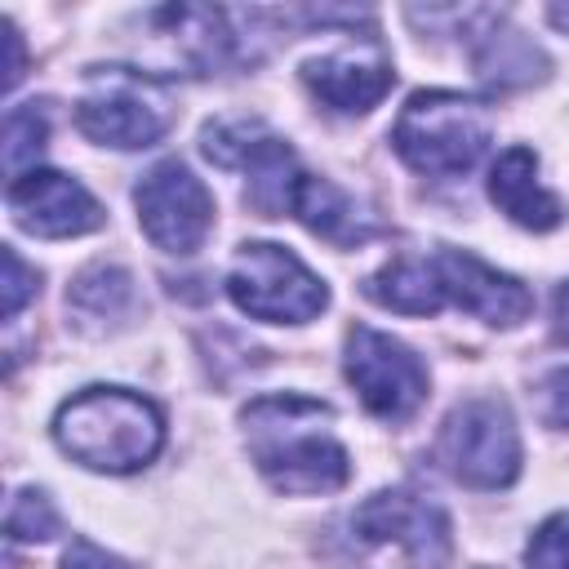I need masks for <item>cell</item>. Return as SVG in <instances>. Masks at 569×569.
I'll return each mask as SVG.
<instances>
[{
    "label": "cell",
    "mask_w": 569,
    "mask_h": 569,
    "mask_svg": "<svg viewBox=\"0 0 569 569\" xmlns=\"http://www.w3.org/2000/svg\"><path fill=\"white\" fill-rule=\"evenodd\" d=\"M253 467L280 493H333L351 480V458L333 436V409L307 396H258L240 413Z\"/></svg>",
    "instance_id": "obj_1"
},
{
    "label": "cell",
    "mask_w": 569,
    "mask_h": 569,
    "mask_svg": "<svg viewBox=\"0 0 569 569\" xmlns=\"http://www.w3.org/2000/svg\"><path fill=\"white\" fill-rule=\"evenodd\" d=\"M58 449L107 476L142 471L164 445V413L129 387H84L53 413Z\"/></svg>",
    "instance_id": "obj_2"
},
{
    "label": "cell",
    "mask_w": 569,
    "mask_h": 569,
    "mask_svg": "<svg viewBox=\"0 0 569 569\" xmlns=\"http://www.w3.org/2000/svg\"><path fill=\"white\" fill-rule=\"evenodd\" d=\"M493 138V116L480 98L453 93V89H422L413 93L396 124H391V147L396 156L427 173V178H458L467 173Z\"/></svg>",
    "instance_id": "obj_3"
},
{
    "label": "cell",
    "mask_w": 569,
    "mask_h": 569,
    "mask_svg": "<svg viewBox=\"0 0 569 569\" xmlns=\"http://www.w3.org/2000/svg\"><path fill=\"white\" fill-rule=\"evenodd\" d=\"M173 124V98L169 89L138 67H89L84 89L76 98V129L116 151L151 147Z\"/></svg>",
    "instance_id": "obj_4"
},
{
    "label": "cell",
    "mask_w": 569,
    "mask_h": 569,
    "mask_svg": "<svg viewBox=\"0 0 569 569\" xmlns=\"http://www.w3.org/2000/svg\"><path fill=\"white\" fill-rule=\"evenodd\" d=\"M227 293L244 316L267 325H307L329 302L325 280L298 253L271 240H249L236 249L227 271Z\"/></svg>",
    "instance_id": "obj_5"
},
{
    "label": "cell",
    "mask_w": 569,
    "mask_h": 569,
    "mask_svg": "<svg viewBox=\"0 0 569 569\" xmlns=\"http://www.w3.org/2000/svg\"><path fill=\"white\" fill-rule=\"evenodd\" d=\"M440 462L471 489H507L520 476V436L502 400H462L440 427Z\"/></svg>",
    "instance_id": "obj_6"
},
{
    "label": "cell",
    "mask_w": 569,
    "mask_h": 569,
    "mask_svg": "<svg viewBox=\"0 0 569 569\" xmlns=\"http://www.w3.org/2000/svg\"><path fill=\"white\" fill-rule=\"evenodd\" d=\"M342 369L360 405L382 422H405L427 400V365L413 356V347H405L382 329L356 325L347 333Z\"/></svg>",
    "instance_id": "obj_7"
},
{
    "label": "cell",
    "mask_w": 569,
    "mask_h": 569,
    "mask_svg": "<svg viewBox=\"0 0 569 569\" xmlns=\"http://www.w3.org/2000/svg\"><path fill=\"white\" fill-rule=\"evenodd\" d=\"M133 204L147 240L164 253H196L213 227V196L182 160H160L138 182Z\"/></svg>",
    "instance_id": "obj_8"
},
{
    "label": "cell",
    "mask_w": 569,
    "mask_h": 569,
    "mask_svg": "<svg viewBox=\"0 0 569 569\" xmlns=\"http://www.w3.org/2000/svg\"><path fill=\"white\" fill-rule=\"evenodd\" d=\"M133 27L142 31V58L151 67H164V71H178V76H204L231 49L227 13L209 9V4L142 9L133 18Z\"/></svg>",
    "instance_id": "obj_9"
},
{
    "label": "cell",
    "mask_w": 569,
    "mask_h": 569,
    "mask_svg": "<svg viewBox=\"0 0 569 569\" xmlns=\"http://www.w3.org/2000/svg\"><path fill=\"white\" fill-rule=\"evenodd\" d=\"M391 80H396L391 58L373 36H347L342 44L302 62V84L316 93L320 107L342 111V116H360L378 107Z\"/></svg>",
    "instance_id": "obj_10"
},
{
    "label": "cell",
    "mask_w": 569,
    "mask_h": 569,
    "mask_svg": "<svg viewBox=\"0 0 569 569\" xmlns=\"http://www.w3.org/2000/svg\"><path fill=\"white\" fill-rule=\"evenodd\" d=\"M9 213L40 240H71L102 227V204L84 182L58 169H31L9 182Z\"/></svg>",
    "instance_id": "obj_11"
},
{
    "label": "cell",
    "mask_w": 569,
    "mask_h": 569,
    "mask_svg": "<svg viewBox=\"0 0 569 569\" xmlns=\"http://www.w3.org/2000/svg\"><path fill=\"white\" fill-rule=\"evenodd\" d=\"M431 258H436V276H440L445 302L462 307L467 316H476L485 325H498V329H511L533 311V293L516 276L480 262L476 253L436 249Z\"/></svg>",
    "instance_id": "obj_12"
},
{
    "label": "cell",
    "mask_w": 569,
    "mask_h": 569,
    "mask_svg": "<svg viewBox=\"0 0 569 569\" xmlns=\"http://www.w3.org/2000/svg\"><path fill=\"white\" fill-rule=\"evenodd\" d=\"M356 533L365 542H396L422 565H440L449 556V520L436 502L409 493V489H382L360 502Z\"/></svg>",
    "instance_id": "obj_13"
},
{
    "label": "cell",
    "mask_w": 569,
    "mask_h": 569,
    "mask_svg": "<svg viewBox=\"0 0 569 569\" xmlns=\"http://www.w3.org/2000/svg\"><path fill=\"white\" fill-rule=\"evenodd\" d=\"M489 200L529 231H551L565 218L556 191L538 182V156L529 147H507L489 169Z\"/></svg>",
    "instance_id": "obj_14"
},
{
    "label": "cell",
    "mask_w": 569,
    "mask_h": 569,
    "mask_svg": "<svg viewBox=\"0 0 569 569\" xmlns=\"http://www.w3.org/2000/svg\"><path fill=\"white\" fill-rule=\"evenodd\" d=\"M289 213H293L307 231H316V236H325V240H333V244H360V240L373 236V218L360 213V204H356L342 187H333L329 178H316V173H307V169H302V178H298V187H293Z\"/></svg>",
    "instance_id": "obj_15"
},
{
    "label": "cell",
    "mask_w": 569,
    "mask_h": 569,
    "mask_svg": "<svg viewBox=\"0 0 569 569\" xmlns=\"http://www.w3.org/2000/svg\"><path fill=\"white\" fill-rule=\"evenodd\" d=\"M365 293L387 307V311H400V316H436L445 307V289H440V276H436V258L427 253H400L391 258L387 267H378L369 280H365Z\"/></svg>",
    "instance_id": "obj_16"
},
{
    "label": "cell",
    "mask_w": 569,
    "mask_h": 569,
    "mask_svg": "<svg viewBox=\"0 0 569 569\" xmlns=\"http://www.w3.org/2000/svg\"><path fill=\"white\" fill-rule=\"evenodd\" d=\"M302 178V164L298 156L271 133L258 156L244 164V200L262 213V218H280L289 204H293V187Z\"/></svg>",
    "instance_id": "obj_17"
},
{
    "label": "cell",
    "mask_w": 569,
    "mask_h": 569,
    "mask_svg": "<svg viewBox=\"0 0 569 569\" xmlns=\"http://www.w3.org/2000/svg\"><path fill=\"white\" fill-rule=\"evenodd\" d=\"M476 67H480V76L493 80V84H525V80H538L547 62H542V53H538L520 31H502V18H498L493 31L480 36Z\"/></svg>",
    "instance_id": "obj_18"
},
{
    "label": "cell",
    "mask_w": 569,
    "mask_h": 569,
    "mask_svg": "<svg viewBox=\"0 0 569 569\" xmlns=\"http://www.w3.org/2000/svg\"><path fill=\"white\" fill-rule=\"evenodd\" d=\"M267 138H271V129H267L262 120H253V116H227V120L204 124L200 147H204V156H209L213 164H222V169H244V164L258 156V147H262Z\"/></svg>",
    "instance_id": "obj_19"
},
{
    "label": "cell",
    "mask_w": 569,
    "mask_h": 569,
    "mask_svg": "<svg viewBox=\"0 0 569 569\" xmlns=\"http://www.w3.org/2000/svg\"><path fill=\"white\" fill-rule=\"evenodd\" d=\"M44 138H49V116L36 102H22V107L4 111V173H9V182L36 169V156L44 151Z\"/></svg>",
    "instance_id": "obj_20"
},
{
    "label": "cell",
    "mask_w": 569,
    "mask_h": 569,
    "mask_svg": "<svg viewBox=\"0 0 569 569\" xmlns=\"http://www.w3.org/2000/svg\"><path fill=\"white\" fill-rule=\"evenodd\" d=\"M129 284H133V280H129L120 267H89V271L71 284L67 302H71L80 316H93V320L111 316V320H116V316L129 307V298H133Z\"/></svg>",
    "instance_id": "obj_21"
},
{
    "label": "cell",
    "mask_w": 569,
    "mask_h": 569,
    "mask_svg": "<svg viewBox=\"0 0 569 569\" xmlns=\"http://www.w3.org/2000/svg\"><path fill=\"white\" fill-rule=\"evenodd\" d=\"M62 529L58 520V507L44 489H18L9 511H4V533L18 538V542H49L53 533Z\"/></svg>",
    "instance_id": "obj_22"
},
{
    "label": "cell",
    "mask_w": 569,
    "mask_h": 569,
    "mask_svg": "<svg viewBox=\"0 0 569 569\" xmlns=\"http://www.w3.org/2000/svg\"><path fill=\"white\" fill-rule=\"evenodd\" d=\"M525 569H569V511H556L533 529L525 547Z\"/></svg>",
    "instance_id": "obj_23"
},
{
    "label": "cell",
    "mask_w": 569,
    "mask_h": 569,
    "mask_svg": "<svg viewBox=\"0 0 569 569\" xmlns=\"http://www.w3.org/2000/svg\"><path fill=\"white\" fill-rule=\"evenodd\" d=\"M0 258H4V280H0V316H4V320H13V316H18V311H22L31 298H36V289H40L36 280H40V276H36V267H27V262L18 258V249H13V244H4V253H0Z\"/></svg>",
    "instance_id": "obj_24"
},
{
    "label": "cell",
    "mask_w": 569,
    "mask_h": 569,
    "mask_svg": "<svg viewBox=\"0 0 569 569\" xmlns=\"http://www.w3.org/2000/svg\"><path fill=\"white\" fill-rule=\"evenodd\" d=\"M538 418L547 427H569V369H551L538 382Z\"/></svg>",
    "instance_id": "obj_25"
},
{
    "label": "cell",
    "mask_w": 569,
    "mask_h": 569,
    "mask_svg": "<svg viewBox=\"0 0 569 569\" xmlns=\"http://www.w3.org/2000/svg\"><path fill=\"white\" fill-rule=\"evenodd\" d=\"M62 569H133V565H124L120 556L102 551V547L89 542V538H76V542L67 547V556H62Z\"/></svg>",
    "instance_id": "obj_26"
},
{
    "label": "cell",
    "mask_w": 569,
    "mask_h": 569,
    "mask_svg": "<svg viewBox=\"0 0 569 569\" xmlns=\"http://www.w3.org/2000/svg\"><path fill=\"white\" fill-rule=\"evenodd\" d=\"M0 36H4V49H9V58H4V76H0V89L9 93V89L22 80V62H27V53H22V36H18V27H13V22H0Z\"/></svg>",
    "instance_id": "obj_27"
},
{
    "label": "cell",
    "mask_w": 569,
    "mask_h": 569,
    "mask_svg": "<svg viewBox=\"0 0 569 569\" xmlns=\"http://www.w3.org/2000/svg\"><path fill=\"white\" fill-rule=\"evenodd\" d=\"M556 338L569 342V280L556 289Z\"/></svg>",
    "instance_id": "obj_28"
},
{
    "label": "cell",
    "mask_w": 569,
    "mask_h": 569,
    "mask_svg": "<svg viewBox=\"0 0 569 569\" xmlns=\"http://www.w3.org/2000/svg\"><path fill=\"white\" fill-rule=\"evenodd\" d=\"M547 18H551L560 31H569V4H551V9H547Z\"/></svg>",
    "instance_id": "obj_29"
}]
</instances>
